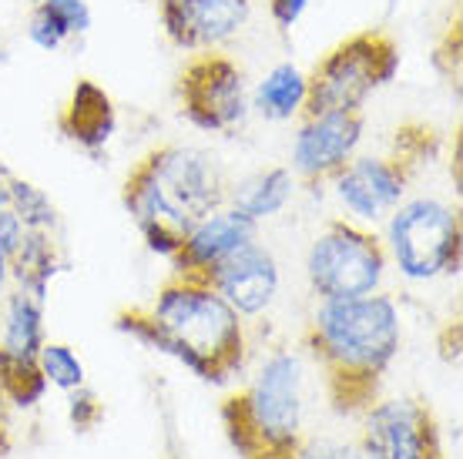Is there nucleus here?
Wrapping results in <instances>:
<instances>
[{"label": "nucleus", "instance_id": "nucleus-1", "mask_svg": "<svg viewBox=\"0 0 463 459\" xmlns=\"http://www.w3.org/2000/svg\"><path fill=\"white\" fill-rule=\"evenodd\" d=\"M118 329L205 382H229L245 366V319L202 278L175 276L148 309L118 315Z\"/></svg>", "mask_w": 463, "mask_h": 459}, {"label": "nucleus", "instance_id": "nucleus-2", "mask_svg": "<svg viewBox=\"0 0 463 459\" xmlns=\"http://www.w3.org/2000/svg\"><path fill=\"white\" fill-rule=\"evenodd\" d=\"M229 205L222 161L195 145H162L131 168L125 208L155 255L175 258L185 231Z\"/></svg>", "mask_w": 463, "mask_h": 459}, {"label": "nucleus", "instance_id": "nucleus-3", "mask_svg": "<svg viewBox=\"0 0 463 459\" xmlns=\"http://www.w3.org/2000/svg\"><path fill=\"white\" fill-rule=\"evenodd\" d=\"M306 342L329 376L333 399L343 409L370 399L403 345V315L393 295L319 302L309 319Z\"/></svg>", "mask_w": 463, "mask_h": 459}, {"label": "nucleus", "instance_id": "nucleus-4", "mask_svg": "<svg viewBox=\"0 0 463 459\" xmlns=\"http://www.w3.org/2000/svg\"><path fill=\"white\" fill-rule=\"evenodd\" d=\"M225 426L245 459H289L306 429V369L299 352H269L252 382L229 399Z\"/></svg>", "mask_w": 463, "mask_h": 459}, {"label": "nucleus", "instance_id": "nucleus-5", "mask_svg": "<svg viewBox=\"0 0 463 459\" xmlns=\"http://www.w3.org/2000/svg\"><path fill=\"white\" fill-rule=\"evenodd\" d=\"M386 262L406 282H433L460 265V211L440 198H403L386 215Z\"/></svg>", "mask_w": 463, "mask_h": 459}, {"label": "nucleus", "instance_id": "nucleus-6", "mask_svg": "<svg viewBox=\"0 0 463 459\" xmlns=\"http://www.w3.org/2000/svg\"><path fill=\"white\" fill-rule=\"evenodd\" d=\"M400 70V44L386 31H359L339 41L309 74L306 115L363 111Z\"/></svg>", "mask_w": 463, "mask_h": 459}, {"label": "nucleus", "instance_id": "nucleus-7", "mask_svg": "<svg viewBox=\"0 0 463 459\" xmlns=\"http://www.w3.org/2000/svg\"><path fill=\"white\" fill-rule=\"evenodd\" d=\"M386 248L366 225L349 219L329 221L316 231L306 252V282L319 302L356 299L380 292L386 278Z\"/></svg>", "mask_w": 463, "mask_h": 459}, {"label": "nucleus", "instance_id": "nucleus-8", "mask_svg": "<svg viewBox=\"0 0 463 459\" xmlns=\"http://www.w3.org/2000/svg\"><path fill=\"white\" fill-rule=\"evenodd\" d=\"M182 115L192 127L209 135H232L252 111L242 68L219 51L192 54L178 78Z\"/></svg>", "mask_w": 463, "mask_h": 459}, {"label": "nucleus", "instance_id": "nucleus-9", "mask_svg": "<svg viewBox=\"0 0 463 459\" xmlns=\"http://www.w3.org/2000/svg\"><path fill=\"white\" fill-rule=\"evenodd\" d=\"M363 459H443L437 423L413 399L373 402L363 416Z\"/></svg>", "mask_w": 463, "mask_h": 459}, {"label": "nucleus", "instance_id": "nucleus-10", "mask_svg": "<svg viewBox=\"0 0 463 459\" xmlns=\"http://www.w3.org/2000/svg\"><path fill=\"white\" fill-rule=\"evenodd\" d=\"M363 145V111H319L302 115L292 135V174L299 182H326L356 158Z\"/></svg>", "mask_w": 463, "mask_h": 459}, {"label": "nucleus", "instance_id": "nucleus-11", "mask_svg": "<svg viewBox=\"0 0 463 459\" xmlns=\"http://www.w3.org/2000/svg\"><path fill=\"white\" fill-rule=\"evenodd\" d=\"M333 195L343 205L349 221L380 225L406 198V168L403 161L359 155L349 158L333 174Z\"/></svg>", "mask_w": 463, "mask_h": 459}, {"label": "nucleus", "instance_id": "nucleus-12", "mask_svg": "<svg viewBox=\"0 0 463 459\" xmlns=\"http://www.w3.org/2000/svg\"><path fill=\"white\" fill-rule=\"evenodd\" d=\"M252 0H158V17L168 41L188 54L219 51L242 31Z\"/></svg>", "mask_w": 463, "mask_h": 459}, {"label": "nucleus", "instance_id": "nucleus-13", "mask_svg": "<svg viewBox=\"0 0 463 459\" xmlns=\"http://www.w3.org/2000/svg\"><path fill=\"white\" fill-rule=\"evenodd\" d=\"M205 282L229 302L239 319H259L276 305L282 276L276 255L266 245L249 241L235 255H229Z\"/></svg>", "mask_w": 463, "mask_h": 459}, {"label": "nucleus", "instance_id": "nucleus-14", "mask_svg": "<svg viewBox=\"0 0 463 459\" xmlns=\"http://www.w3.org/2000/svg\"><path fill=\"white\" fill-rule=\"evenodd\" d=\"M255 235H259L255 221L245 219L239 208L222 205L219 211H212L209 219H202L185 231V239H182L172 262L178 268V276L205 282L229 255H235L242 245L255 241Z\"/></svg>", "mask_w": 463, "mask_h": 459}, {"label": "nucleus", "instance_id": "nucleus-15", "mask_svg": "<svg viewBox=\"0 0 463 459\" xmlns=\"http://www.w3.org/2000/svg\"><path fill=\"white\" fill-rule=\"evenodd\" d=\"M61 131L64 138L74 141L81 151L88 155H98L105 148L108 141L115 138V127H118V115H115V104L105 94V88H98L94 80H78L74 91H71L68 108L61 111Z\"/></svg>", "mask_w": 463, "mask_h": 459}, {"label": "nucleus", "instance_id": "nucleus-16", "mask_svg": "<svg viewBox=\"0 0 463 459\" xmlns=\"http://www.w3.org/2000/svg\"><path fill=\"white\" fill-rule=\"evenodd\" d=\"M44 342V302L11 286L0 309V352L37 362V352Z\"/></svg>", "mask_w": 463, "mask_h": 459}, {"label": "nucleus", "instance_id": "nucleus-17", "mask_svg": "<svg viewBox=\"0 0 463 459\" xmlns=\"http://www.w3.org/2000/svg\"><path fill=\"white\" fill-rule=\"evenodd\" d=\"M64 268H68V258L61 252L58 235H51V231H27L17 255L11 258V286L24 288V292L37 295L41 302H47L51 282Z\"/></svg>", "mask_w": 463, "mask_h": 459}, {"label": "nucleus", "instance_id": "nucleus-18", "mask_svg": "<svg viewBox=\"0 0 463 459\" xmlns=\"http://www.w3.org/2000/svg\"><path fill=\"white\" fill-rule=\"evenodd\" d=\"M296 192H299V178L292 174V168H269V172L252 174L235 192H229V205L239 208L249 221L262 225V221L282 215Z\"/></svg>", "mask_w": 463, "mask_h": 459}, {"label": "nucleus", "instance_id": "nucleus-19", "mask_svg": "<svg viewBox=\"0 0 463 459\" xmlns=\"http://www.w3.org/2000/svg\"><path fill=\"white\" fill-rule=\"evenodd\" d=\"M306 98H309V74L292 61H279L255 84L252 108L266 121H292L306 115Z\"/></svg>", "mask_w": 463, "mask_h": 459}, {"label": "nucleus", "instance_id": "nucleus-20", "mask_svg": "<svg viewBox=\"0 0 463 459\" xmlns=\"http://www.w3.org/2000/svg\"><path fill=\"white\" fill-rule=\"evenodd\" d=\"M7 205L17 211V219L24 221L27 231H51V235H58L61 215L44 188H37V184L11 174V182H7Z\"/></svg>", "mask_w": 463, "mask_h": 459}, {"label": "nucleus", "instance_id": "nucleus-21", "mask_svg": "<svg viewBox=\"0 0 463 459\" xmlns=\"http://www.w3.org/2000/svg\"><path fill=\"white\" fill-rule=\"evenodd\" d=\"M0 389L7 396L11 406H21V409H31L44 399L47 379L41 376V366L37 362H27V359H14L7 352H0Z\"/></svg>", "mask_w": 463, "mask_h": 459}, {"label": "nucleus", "instance_id": "nucleus-22", "mask_svg": "<svg viewBox=\"0 0 463 459\" xmlns=\"http://www.w3.org/2000/svg\"><path fill=\"white\" fill-rule=\"evenodd\" d=\"M37 366H41V376L47 379V386H54L61 392H74L81 389L88 372H84L81 356L64 342H44L41 352H37Z\"/></svg>", "mask_w": 463, "mask_h": 459}, {"label": "nucleus", "instance_id": "nucleus-23", "mask_svg": "<svg viewBox=\"0 0 463 459\" xmlns=\"http://www.w3.org/2000/svg\"><path fill=\"white\" fill-rule=\"evenodd\" d=\"M37 7H44V11L68 31L71 41H74V37H84L94 27V14H91V7H88V0H37Z\"/></svg>", "mask_w": 463, "mask_h": 459}, {"label": "nucleus", "instance_id": "nucleus-24", "mask_svg": "<svg viewBox=\"0 0 463 459\" xmlns=\"http://www.w3.org/2000/svg\"><path fill=\"white\" fill-rule=\"evenodd\" d=\"M27 37H31V44L41 47V51H47V54H54V51H61V47L68 44L71 34L61 27L51 14L44 11V7H37L31 11V21H27Z\"/></svg>", "mask_w": 463, "mask_h": 459}, {"label": "nucleus", "instance_id": "nucleus-25", "mask_svg": "<svg viewBox=\"0 0 463 459\" xmlns=\"http://www.w3.org/2000/svg\"><path fill=\"white\" fill-rule=\"evenodd\" d=\"M289 459H363L356 443L343 439H302Z\"/></svg>", "mask_w": 463, "mask_h": 459}, {"label": "nucleus", "instance_id": "nucleus-26", "mask_svg": "<svg viewBox=\"0 0 463 459\" xmlns=\"http://www.w3.org/2000/svg\"><path fill=\"white\" fill-rule=\"evenodd\" d=\"M24 235H27V229H24V221L17 219V211H14L11 205H0V255H4L7 262L17 255Z\"/></svg>", "mask_w": 463, "mask_h": 459}, {"label": "nucleus", "instance_id": "nucleus-27", "mask_svg": "<svg viewBox=\"0 0 463 459\" xmlns=\"http://www.w3.org/2000/svg\"><path fill=\"white\" fill-rule=\"evenodd\" d=\"M71 396V423L78 426V429H91L98 419H101V402L94 396L91 389H74L68 392Z\"/></svg>", "mask_w": 463, "mask_h": 459}, {"label": "nucleus", "instance_id": "nucleus-28", "mask_svg": "<svg viewBox=\"0 0 463 459\" xmlns=\"http://www.w3.org/2000/svg\"><path fill=\"white\" fill-rule=\"evenodd\" d=\"M309 4H313V0H272L269 11H272V21H276L282 31H289V27L299 23V17L306 14Z\"/></svg>", "mask_w": 463, "mask_h": 459}, {"label": "nucleus", "instance_id": "nucleus-29", "mask_svg": "<svg viewBox=\"0 0 463 459\" xmlns=\"http://www.w3.org/2000/svg\"><path fill=\"white\" fill-rule=\"evenodd\" d=\"M7 416H11V402H7V396L0 389V453L7 449Z\"/></svg>", "mask_w": 463, "mask_h": 459}, {"label": "nucleus", "instance_id": "nucleus-30", "mask_svg": "<svg viewBox=\"0 0 463 459\" xmlns=\"http://www.w3.org/2000/svg\"><path fill=\"white\" fill-rule=\"evenodd\" d=\"M7 288H11V262L0 255V299L7 295Z\"/></svg>", "mask_w": 463, "mask_h": 459}, {"label": "nucleus", "instance_id": "nucleus-31", "mask_svg": "<svg viewBox=\"0 0 463 459\" xmlns=\"http://www.w3.org/2000/svg\"><path fill=\"white\" fill-rule=\"evenodd\" d=\"M4 174H11V172H7V168H4V164H0V178H4Z\"/></svg>", "mask_w": 463, "mask_h": 459}, {"label": "nucleus", "instance_id": "nucleus-32", "mask_svg": "<svg viewBox=\"0 0 463 459\" xmlns=\"http://www.w3.org/2000/svg\"><path fill=\"white\" fill-rule=\"evenodd\" d=\"M168 459H182V456H168Z\"/></svg>", "mask_w": 463, "mask_h": 459}]
</instances>
